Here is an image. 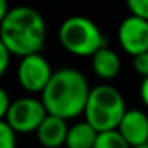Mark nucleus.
Wrapping results in <instances>:
<instances>
[{
    "label": "nucleus",
    "mask_w": 148,
    "mask_h": 148,
    "mask_svg": "<svg viewBox=\"0 0 148 148\" xmlns=\"http://www.w3.org/2000/svg\"><path fill=\"white\" fill-rule=\"evenodd\" d=\"M89 91L86 77L80 70L62 67L53 73L42 92V100L48 113L64 119H73L84 112Z\"/></svg>",
    "instance_id": "nucleus-1"
},
{
    "label": "nucleus",
    "mask_w": 148,
    "mask_h": 148,
    "mask_svg": "<svg viewBox=\"0 0 148 148\" xmlns=\"http://www.w3.org/2000/svg\"><path fill=\"white\" fill-rule=\"evenodd\" d=\"M0 38L13 56L42 53L46 40L45 19L30 7L11 8L0 23Z\"/></svg>",
    "instance_id": "nucleus-2"
},
{
    "label": "nucleus",
    "mask_w": 148,
    "mask_h": 148,
    "mask_svg": "<svg viewBox=\"0 0 148 148\" xmlns=\"http://www.w3.org/2000/svg\"><path fill=\"white\" fill-rule=\"evenodd\" d=\"M126 110L124 97L116 88L99 84L89 91L83 115L84 119L100 132L118 129Z\"/></svg>",
    "instance_id": "nucleus-3"
},
{
    "label": "nucleus",
    "mask_w": 148,
    "mask_h": 148,
    "mask_svg": "<svg viewBox=\"0 0 148 148\" xmlns=\"http://www.w3.org/2000/svg\"><path fill=\"white\" fill-rule=\"evenodd\" d=\"M59 42L62 48L73 56L91 58L97 49L105 46L100 29L86 16H70L59 27Z\"/></svg>",
    "instance_id": "nucleus-4"
},
{
    "label": "nucleus",
    "mask_w": 148,
    "mask_h": 148,
    "mask_svg": "<svg viewBox=\"0 0 148 148\" xmlns=\"http://www.w3.org/2000/svg\"><path fill=\"white\" fill-rule=\"evenodd\" d=\"M46 115H48V110L42 99L19 97L10 103L5 119L14 129L16 134H30L38 129Z\"/></svg>",
    "instance_id": "nucleus-5"
},
{
    "label": "nucleus",
    "mask_w": 148,
    "mask_h": 148,
    "mask_svg": "<svg viewBox=\"0 0 148 148\" xmlns=\"http://www.w3.org/2000/svg\"><path fill=\"white\" fill-rule=\"evenodd\" d=\"M53 73L51 65L42 56V53H34V54L21 58V62L18 65V81L27 92H43L46 84L49 83Z\"/></svg>",
    "instance_id": "nucleus-6"
},
{
    "label": "nucleus",
    "mask_w": 148,
    "mask_h": 148,
    "mask_svg": "<svg viewBox=\"0 0 148 148\" xmlns=\"http://www.w3.org/2000/svg\"><path fill=\"white\" fill-rule=\"evenodd\" d=\"M118 42L131 56L148 51V19L134 14L124 18L118 27Z\"/></svg>",
    "instance_id": "nucleus-7"
},
{
    "label": "nucleus",
    "mask_w": 148,
    "mask_h": 148,
    "mask_svg": "<svg viewBox=\"0 0 148 148\" xmlns=\"http://www.w3.org/2000/svg\"><path fill=\"white\" fill-rule=\"evenodd\" d=\"M118 131L131 147L148 143V115L138 108L126 110L119 121Z\"/></svg>",
    "instance_id": "nucleus-8"
},
{
    "label": "nucleus",
    "mask_w": 148,
    "mask_h": 148,
    "mask_svg": "<svg viewBox=\"0 0 148 148\" xmlns=\"http://www.w3.org/2000/svg\"><path fill=\"white\" fill-rule=\"evenodd\" d=\"M35 134L37 142L43 148H61L62 145H65L69 134L67 119L48 113L46 118L42 121V124L38 126V129L35 131Z\"/></svg>",
    "instance_id": "nucleus-9"
},
{
    "label": "nucleus",
    "mask_w": 148,
    "mask_h": 148,
    "mask_svg": "<svg viewBox=\"0 0 148 148\" xmlns=\"http://www.w3.org/2000/svg\"><path fill=\"white\" fill-rule=\"evenodd\" d=\"M91 65H92L94 73L102 80H112L121 70L119 56L108 46H102L91 56Z\"/></svg>",
    "instance_id": "nucleus-10"
},
{
    "label": "nucleus",
    "mask_w": 148,
    "mask_h": 148,
    "mask_svg": "<svg viewBox=\"0 0 148 148\" xmlns=\"http://www.w3.org/2000/svg\"><path fill=\"white\" fill-rule=\"evenodd\" d=\"M97 134L99 131L94 126H91L86 119L75 123L73 126L69 127L65 148H94Z\"/></svg>",
    "instance_id": "nucleus-11"
},
{
    "label": "nucleus",
    "mask_w": 148,
    "mask_h": 148,
    "mask_svg": "<svg viewBox=\"0 0 148 148\" xmlns=\"http://www.w3.org/2000/svg\"><path fill=\"white\" fill-rule=\"evenodd\" d=\"M94 148H132L126 142V138L121 135L118 129H110V131H100L97 134Z\"/></svg>",
    "instance_id": "nucleus-12"
},
{
    "label": "nucleus",
    "mask_w": 148,
    "mask_h": 148,
    "mask_svg": "<svg viewBox=\"0 0 148 148\" xmlns=\"http://www.w3.org/2000/svg\"><path fill=\"white\" fill-rule=\"evenodd\" d=\"M0 148H16V132L7 119H0Z\"/></svg>",
    "instance_id": "nucleus-13"
},
{
    "label": "nucleus",
    "mask_w": 148,
    "mask_h": 148,
    "mask_svg": "<svg viewBox=\"0 0 148 148\" xmlns=\"http://www.w3.org/2000/svg\"><path fill=\"white\" fill-rule=\"evenodd\" d=\"M126 7L131 14L148 19V0H126Z\"/></svg>",
    "instance_id": "nucleus-14"
},
{
    "label": "nucleus",
    "mask_w": 148,
    "mask_h": 148,
    "mask_svg": "<svg viewBox=\"0 0 148 148\" xmlns=\"http://www.w3.org/2000/svg\"><path fill=\"white\" fill-rule=\"evenodd\" d=\"M134 69L140 77H148V51L134 56Z\"/></svg>",
    "instance_id": "nucleus-15"
},
{
    "label": "nucleus",
    "mask_w": 148,
    "mask_h": 148,
    "mask_svg": "<svg viewBox=\"0 0 148 148\" xmlns=\"http://www.w3.org/2000/svg\"><path fill=\"white\" fill-rule=\"evenodd\" d=\"M11 56H13V54L10 53V49L7 48V45H5V43L2 42V38H0V77L8 70Z\"/></svg>",
    "instance_id": "nucleus-16"
},
{
    "label": "nucleus",
    "mask_w": 148,
    "mask_h": 148,
    "mask_svg": "<svg viewBox=\"0 0 148 148\" xmlns=\"http://www.w3.org/2000/svg\"><path fill=\"white\" fill-rule=\"evenodd\" d=\"M10 103H11V100L8 97V92L0 86V119H5L8 108H10Z\"/></svg>",
    "instance_id": "nucleus-17"
},
{
    "label": "nucleus",
    "mask_w": 148,
    "mask_h": 148,
    "mask_svg": "<svg viewBox=\"0 0 148 148\" xmlns=\"http://www.w3.org/2000/svg\"><path fill=\"white\" fill-rule=\"evenodd\" d=\"M140 99L143 102V105L148 108V77H143L140 84Z\"/></svg>",
    "instance_id": "nucleus-18"
},
{
    "label": "nucleus",
    "mask_w": 148,
    "mask_h": 148,
    "mask_svg": "<svg viewBox=\"0 0 148 148\" xmlns=\"http://www.w3.org/2000/svg\"><path fill=\"white\" fill-rule=\"evenodd\" d=\"M8 11H10V8H8V0H0V23L3 21V18L7 16Z\"/></svg>",
    "instance_id": "nucleus-19"
},
{
    "label": "nucleus",
    "mask_w": 148,
    "mask_h": 148,
    "mask_svg": "<svg viewBox=\"0 0 148 148\" xmlns=\"http://www.w3.org/2000/svg\"><path fill=\"white\" fill-rule=\"evenodd\" d=\"M132 148H148V143H145V145H138V147H132Z\"/></svg>",
    "instance_id": "nucleus-20"
},
{
    "label": "nucleus",
    "mask_w": 148,
    "mask_h": 148,
    "mask_svg": "<svg viewBox=\"0 0 148 148\" xmlns=\"http://www.w3.org/2000/svg\"><path fill=\"white\" fill-rule=\"evenodd\" d=\"M58 2H62V0H58Z\"/></svg>",
    "instance_id": "nucleus-21"
}]
</instances>
